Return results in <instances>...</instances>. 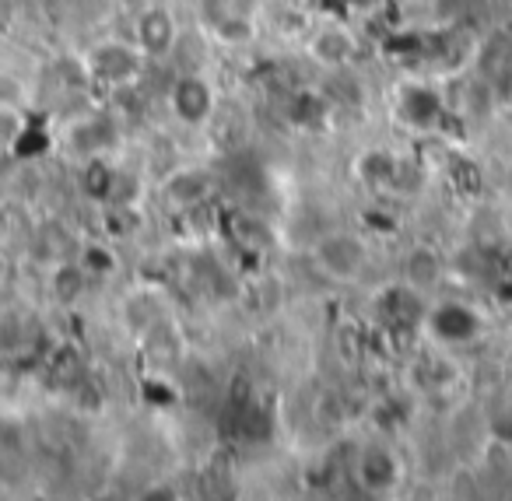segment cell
<instances>
[{"label":"cell","mask_w":512,"mask_h":501,"mask_svg":"<svg viewBox=\"0 0 512 501\" xmlns=\"http://www.w3.org/2000/svg\"><path fill=\"white\" fill-rule=\"evenodd\" d=\"M309 260L330 284H362L372 267V246L355 228H323L309 242Z\"/></svg>","instance_id":"cell-1"},{"label":"cell","mask_w":512,"mask_h":501,"mask_svg":"<svg viewBox=\"0 0 512 501\" xmlns=\"http://www.w3.org/2000/svg\"><path fill=\"white\" fill-rule=\"evenodd\" d=\"M81 64H85L92 85L120 92V88H134L144 81V74L151 71V60L137 50L134 39L106 36L88 43V50H81Z\"/></svg>","instance_id":"cell-2"},{"label":"cell","mask_w":512,"mask_h":501,"mask_svg":"<svg viewBox=\"0 0 512 501\" xmlns=\"http://www.w3.org/2000/svg\"><path fill=\"white\" fill-rule=\"evenodd\" d=\"M393 116L404 130L418 137H435L442 134V123L449 116V102L446 95L435 88L432 78L425 74H414V78H404L393 92Z\"/></svg>","instance_id":"cell-3"},{"label":"cell","mask_w":512,"mask_h":501,"mask_svg":"<svg viewBox=\"0 0 512 501\" xmlns=\"http://www.w3.org/2000/svg\"><path fill=\"white\" fill-rule=\"evenodd\" d=\"M165 109L179 130H207L218 116V92L207 74H172Z\"/></svg>","instance_id":"cell-4"},{"label":"cell","mask_w":512,"mask_h":501,"mask_svg":"<svg viewBox=\"0 0 512 501\" xmlns=\"http://www.w3.org/2000/svg\"><path fill=\"white\" fill-rule=\"evenodd\" d=\"M306 60L320 74L358 67V60H362V36L355 32V25L341 22V18H327L320 25H309Z\"/></svg>","instance_id":"cell-5"},{"label":"cell","mask_w":512,"mask_h":501,"mask_svg":"<svg viewBox=\"0 0 512 501\" xmlns=\"http://www.w3.org/2000/svg\"><path fill=\"white\" fill-rule=\"evenodd\" d=\"M179 32H183V25H179L176 8L165 4V0H148V4H141V8L130 15V39H134L137 50H141L151 64H165V60H169Z\"/></svg>","instance_id":"cell-6"},{"label":"cell","mask_w":512,"mask_h":501,"mask_svg":"<svg viewBox=\"0 0 512 501\" xmlns=\"http://www.w3.org/2000/svg\"><path fill=\"white\" fill-rule=\"evenodd\" d=\"M50 347V330L39 319V312L32 309H15V305H4L0 312V361H36Z\"/></svg>","instance_id":"cell-7"},{"label":"cell","mask_w":512,"mask_h":501,"mask_svg":"<svg viewBox=\"0 0 512 501\" xmlns=\"http://www.w3.org/2000/svg\"><path fill=\"white\" fill-rule=\"evenodd\" d=\"M351 480L362 487V494H393L404 480L400 452L386 438H369L351 456Z\"/></svg>","instance_id":"cell-8"},{"label":"cell","mask_w":512,"mask_h":501,"mask_svg":"<svg viewBox=\"0 0 512 501\" xmlns=\"http://www.w3.org/2000/svg\"><path fill=\"white\" fill-rule=\"evenodd\" d=\"M214 193H218V176L204 165H176L158 179V200L165 211L179 218L204 204H214Z\"/></svg>","instance_id":"cell-9"},{"label":"cell","mask_w":512,"mask_h":501,"mask_svg":"<svg viewBox=\"0 0 512 501\" xmlns=\"http://www.w3.org/2000/svg\"><path fill=\"white\" fill-rule=\"evenodd\" d=\"M67 148L78 158H113L123 144V123L106 109H85L67 123Z\"/></svg>","instance_id":"cell-10"},{"label":"cell","mask_w":512,"mask_h":501,"mask_svg":"<svg viewBox=\"0 0 512 501\" xmlns=\"http://www.w3.org/2000/svg\"><path fill=\"white\" fill-rule=\"evenodd\" d=\"M421 333H428V337L442 347H470L484 333V319H481V312L470 309L467 302L453 298V302L428 305Z\"/></svg>","instance_id":"cell-11"},{"label":"cell","mask_w":512,"mask_h":501,"mask_svg":"<svg viewBox=\"0 0 512 501\" xmlns=\"http://www.w3.org/2000/svg\"><path fill=\"white\" fill-rule=\"evenodd\" d=\"M85 242V235L64 218H43L29 228L25 235V246H29L32 260L39 267H57V263H67V260H78V249Z\"/></svg>","instance_id":"cell-12"},{"label":"cell","mask_w":512,"mask_h":501,"mask_svg":"<svg viewBox=\"0 0 512 501\" xmlns=\"http://www.w3.org/2000/svg\"><path fill=\"white\" fill-rule=\"evenodd\" d=\"M449 277V263L432 242H414L400 253V281L411 284L414 291L435 298Z\"/></svg>","instance_id":"cell-13"},{"label":"cell","mask_w":512,"mask_h":501,"mask_svg":"<svg viewBox=\"0 0 512 501\" xmlns=\"http://www.w3.org/2000/svg\"><path fill=\"white\" fill-rule=\"evenodd\" d=\"M221 228L235 242V249L246 256H260L274 246V228L253 207H232L228 214H221Z\"/></svg>","instance_id":"cell-14"},{"label":"cell","mask_w":512,"mask_h":501,"mask_svg":"<svg viewBox=\"0 0 512 501\" xmlns=\"http://www.w3.org/2000/svg\"><path fill=\"white\" fill-rule=\"evenodd\" d=\"M43 274H46V298H50L53 305H60V309H74V305H81L95 288H99L78 260L46 267Z\"/></svg>","instance_id":"cell-15"},{"label":"cell","mask_w":512,"mask_h":501,"mask_svg":"<svg viewBox=\"0 0 512 501\" xmlns=\"http://www.w3.org/2000/svg\"><path fill=\"white\" fill-rule=\"evenodd\" d=\"M214 50H218V46L207 36L204 25H190V29L179 32L176 46H172L165 64L172 67V74H207V67L214 64Z\"/></svg>","instance_id":"cell-16"},{"label":"cell","mask_w":512,"mask_h":501,"mask_svg":"<svg viewBox=\"0 0 512 501\" xmlns=\"http://www.w3.org/2000/svg\"><path fill=\"white\" fill-rule=\"evenodd\" d=\"M428 179H432V172H428L425 158L411 155V151H397V162H393V176H390V190H386V197L397 200V204H414V200L425 197Z\"/></svg>","instance_id":"cell-17"},{"label":"cell","mask_w":512,"mask_h":501,"mask_svg":"<svg viewBox=\"0 0 512 501\" xmlns=\"http://www.w3.org/2000/svg\"><path fill=\"white\" fill-rule=\"evenodd\" d=\"M393 162H397V151L383 148V144H369V148H362L355 155L351 169H355V179L369 193H386V190H390Z\"/></svg>","instance_id":"cell-18"},{"label":"cell","mask_w":512,"mask_h":501,"mask_svg":"<svg viewBox=\"0 0 512 501\" xmlns=\"http://www.w3.org/2000/svg\"><path fill=\"white\" fill-rule=\"evenodd\" d=\"M78 263L88 270V277H92L95 284L113 281V277L123 270L120 246L102 239V235H85V242H81V249H78Z\"/></svg>","instance_id":"cell-19"},{"label":"cell","mask_w":512,"mask_h":501,"mask_svg":"<svg viewBox=\"0 0 512 501\" xmlns=\"http://www.w3.org/2000/svg\"><path fill=\"white\" fill-rule=\"evenodd\" d=\"M309 417L320 431H341L351 421V396L341 386H323L309 403Z\"/></svg>","instance_id":"cell-20"},{"label":"cell","mask_w":512,"mask_h":501,"mask_svg":"<svg viewBox=\"0 0 512 501\" xmlns=\"http://www.w3.org/2000/svg\"><path fill=\"white\" fill-rule=\"evenodd\" d=\"M148 200V172L137 165H120L116 162L113 179H109V197L106 204L116 207H144Z\"/></svg>","instance_id":"cell-21"},{"label":"cell","mask_w":512,"mask_h":501,"mask_svg":"<svg viewBox=\"0 0 512 501\" xmlns=\"http://www.w3.org/2000/svg\"><path fill=\"white\" fill-rule=\"evenodd\" d=\"M204 29H207V36L214 39V46L228 53L253 50L256 39H260V22H256V18H225V22H211V25H204Z\"/></svg>","instance_id":"cell-22"},{"label":"cell","mask_w":512,"mask_h":501,"mask_svg":"<svg viewBox=\"0 0 512 501\" xmlns=\"http://www.w3.org/2000/svg\"><path fill=\"white\" fill-rule=\"evenodd\" d=\"M200 4V25L225 22V18H256L260 0H197Z\"/></svg>","instance_id":"cell-23"},{"label":"cell","mask_w":512,"mask_h":501,"mask_svg":"<svg viewBox=\"0 0 512 501\" xmlns=\"http://www.w3.org/2000/svg\"><path fill=\"white\" fill-rule=\"evenodd\" d=\"M29 134V123H25V109L4 106L0 102V151H15L18 141Z\"/></svg>","instance_id":"cell-24"},{"label":"cell","mask_w":512,"mask_h":501,"mask_svg":"<svg viewBox=\"0 0 512 501\" xmlns=\"http://www.w3.org/2000/svg\"><path fill=\"white\" fill-rule=\"evenodd\" d=\"M0 102H4V106L25 109L29 102H36V88H29V81H25L22 74L0 67Z\"/></svg>","instance_id":"cell-25"},{"label":"cell","mask_w":512,"mask_h":501,"mask_svg":"<svg viewBox=\"0 0 512 501\" xmlns=\"http://www.w3.org/2000/svg\"><path fill=\"white\" fill-rule=\"evenodd\" d=\"M337 8L341 11H348L351 18H379V15H386V8H390L393 0H334Z\"/></svg>","instance_id":"cell-26"},{"label":"cell","mask_w":512,"mask_h":501,"mask_svg":"<svg viewBox=\"0 0 512 501\" xmlns=\"http://www.w3.org/2000/svg\"><path fill=\"white\" fill-rule=\"evenodd\" d=\"M18 291V267L8 253H0V305H11Z\"/></svg>","instance_id":"cell-27"},{"label":"cell","mask_w":512,"mask_h":501,"mask_svg":"<svg viewBox=\"0 0 512 501\" xmlns=\"http://www.w3.org/2000/svg\"><path fill=\"white\" fill-rule=\"evenodd\" d=\"M78 4H102V0H78Z\"/></svg>","instance_id":"cell-28"}]
</instances>
